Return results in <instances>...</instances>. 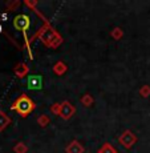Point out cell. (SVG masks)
Instances as JSON below:
<instances>
[{"label": "cell", "instance_id": "cell-2", "mask_svg": "<svg viewBox=\"0 0 150 153\" xmlns=\"http://www.w3.org/2000/svg\"><path fill=\"white\" fill-rule=\"evenodd\" d=\"M35 108H36V102L29 97V96L25 95V93L19 96V97L12 102V105H11V109L15 111L21 117H27L31 112L35 111Z\"/></svg>", "mask_w": 150, "mask_h": 153}, {"label": "cell", "instance_id": "cell-11", "mask_svg": "<svg viewBox=\"0 0 150 153\" xmlns=\"http://www.w3.org/2000/svg\"><path fill=\"white\" fill-rule=\"evenodd\" d=\"M97 153H118V152L110 143H104L101 145V148L97 151Z\"/></svg>", "mask_w": 150, "mask_h": 153}, {"label": "cell", "instance_id": "cell-5", "mask_svg": "<svg viewBox=\"0 0 150 153\" xmlns=\"http://www.w3.org/2000/svg\"><path fill=\"white\" fill-rule=\"evenodd\" d=\"M118 143L121 144L123 148L130 149L132 146H133L134 144L137 143V136L130 131V129H126V131H123L122 133L120 134V137H118Z\"/></svg>", "mask_w": 150, "mask_h": 153}, {"label": "cell", "instance_id": "cell-15", "mask_svg": "<svg viewBox=\"0 0 150 153\" xmlns=\"http://www.w3.org/2000/svg\"><path fill=\"white\" fill-rule=\"evenodd\" d=\"M13 152L15 153H27L28 152V146L24 143H17L13 146Z\"/></svg>", "mask_w": 150, "mask_h": 153}, {"label": "cell", "instance_id": "cell-18", "mask_svg": "<svg viewBox=\"0 0 150 153\" xmlns=\"http://www.w3.org/2000/svg\"><path fill=\"white\" fill-rule=\"evenodd\" d=\"M51 112L56 116H58V113H60V102H55V104L51 105Z\"/></svg>", "mask_w": 150, "mask_h": 153}, {"label": "cell", "instance_id": "cell-16", "mask_svg": "<svg viewBox=\"0 0 150 153\" xmlns=\"http://www.w3.org/2000/svg\"><path fill=\"white\" fill-rule=\"evenodd\" d=\"M138 93H140L143 99L149 97V96H150V85H148V84L142 85V87L140 88V91H138Z\"/></svg>", "mask_w": 150, "mask_h": 153}, {"label": "cell", "instance_id": "cell-3", "mask_svg": "<svg viewBox=\"0 0 150 153\" xmlns=\"http://www.w3.org/2000/svg\"><path fill=\"white\" fill-rule=\"evenodd\" d=\"M13 27L17 31L23 32V36H24V43H25V48L28 49V55H32V49H31V44H29V39L27 36L28 29L31 28V19H29L28 15H17L13 19Z\"/></svg>", "mask_w": 150, "mask_h": 153}, {"label": "cell", "instance_id": "cell-1", "mask_svg": "<svg viewBox=\"0 0 150 153\" xmlns=\"http://www.w3.org/2000/svg\"><path fill=\"white\" fill-rule=\"evenodd\" d=\"M35 39H39L45 47H48V48H53V49L58 48V47L61 45V43H63V37H61L60 33L52 27L49 22L44 23L43 27H41L39 31L29 39V44L33 42Z\"/></svg>", "mask_w": 150, "mask_h": 153}, {"label": "cell", "instance_id": "cell-9", "mask_svg": "<svg viewBox=\"0 0 150 153\" xmlns=\"http://www.w3.org/2000/svg\"><path fill=\"white\" fill-rule=\"evenodd\" d=\"M53 72L56 73L57 76H63V75H65L67 73V71H68V65H67L64 61H61V60H58L57 63L53 65Z\"/></svg>", "mask_w": 150, "mask_h": 153}, {"label": "cell", "instance_id": "cell-12", "mask_svg": "<svg viewBox=\"0 0 150 153\" xmlns=\"http://www.w3.org/2000/svg\"><path fill=\"white\" fill-rule=\"evenodd\" d=\"M80 101H81V104L84 105V107H90V105L93 104V97H92V95L90 93H85L84 96H81V99H80Z\"/></svg>", "mask_w": 150, "mask_h": 153}, {"label": "cell", "instance_id": "cell-4", "mask_svg": "<svg viewBox=\"0 0 150 153\" xmlns=\"http://www.w3.org/2000/svg\"><path fill=\"white\" fill-rule=\"evenodd\" d=\"M76 113V107L68 100H64L60 102V113L58 117H61L63 120H70Z\"/></svg>", "mask_w": 150, "mask_h": 153}, {"label": "cell", "instance_id": "cell-6", "mask_svg": "<svg viewBox=\"0 0 150 153\" xmlns=\"http://www.w3.org/2000/svg\"><path fill=\"white\" fill-rule=\"evenodd\" d=\"M27 85L29 89L32 91L41 89L43 88V77H41V75H29L27 80Z\"/></svg>", "mask_w": 150, "mask_h": 153}, {"label": "cell", "instance_id": "cell-8", "mask_svg": "<svg viewBox=\"0 0 150 153\" xmlns=\"http://www.w3.org/2000/svg\"><path fill=\"white\" fill-rule=\"evenodd\" d=\"M84 151H85L84 146H82L80 144V141H77V140L70 141L65 148L67 153H84Z\"/></svg>", "mask_w": 150, "mask_h": 153}, {"label": "cell", "instance_id": "cell-10", "mask_svg": "<svg viewBox=\"0 0 150 153\" xmlns=\"http://www.w3.org/2000/svg\"><path fill=\"white\" fill-rule=\"evenodd\" d=\"M11 121H12V120H11V117L8 116L5 112L0 111V132L4 131V129L11 124Z\"/></svg>", "mask_w": 150, "mask_h": 153}, {"label": "cell", "instance_id": "cell-17", "mask_svg": "<svg viewBox=\"0 0 150 153\" xmlns=\"http://www.w3.org/2000/svg\"><path fill=\"white\" fill-rule=\"evenodd\" d=\"M20 4H21V3H20L19 0H13V1H8L5 7H7V10H8V11H15Z\"/></svg>", "mask_w": 150, "mask_h": 153}, {"label": "cell", "instance_id": "cell-13", "mask_svg": "<svg viewBox=\"0 0 150 153\" xmlns=\"http://www.w3.org/2000/svg\"><path fill=\"white\" fill-rule=\"evenodd\" d=\"M49 123H51V119H49L47 114H41V116L37 117V124H39L41 128H45V126H48Z\"/></svg>", "mask_w": 150, "mask_h": 153}, {"label": "cell", "instance_id": "cell-14", "mask_svg": "<svg viewBox=\"0 0 150 153\" xmlns=\"http://www.w3.org/2000/svg\"><path fill=\"white\" fill-rule=\"evenodd\" d=\"M110 35H112V37H113L114 40H120V39H122V36H123V31H122V28L116 27V28L112 29Z\"/></svg>", "mask_w": 150, "mask_h": 153}, {"label": "cell", "instance_id": "cell-7", "mask_svg": "<svg viewBox=\"0 0 150 153\" xmlns=\"http://www.w3.org/2000/svg\"><path fill=\"white\" fill-rule=\"evenodd\" d=\"M13 73L17 79H24L29 73V67L25 63H17L13 68Z\"/></svg>", "mask_w": 150, "mask_h": 153}]
</instances>
